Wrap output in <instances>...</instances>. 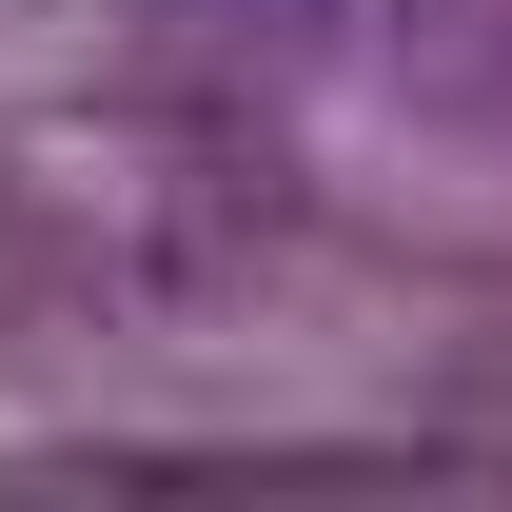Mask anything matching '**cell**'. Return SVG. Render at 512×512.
<instances>
[{"label": "cell", "instance_id": "1", "mask_svg": "<svg viewBox=\"0 0 512 512\" xmlns=\"http://www.w3.org/2000/svg\"><path fill=\"white\" fill-rule=\"evenodd\" d=\"M256 20H394V0H256Z\"/></svg>", "mask_w": 512, "mask_h": 512}]
</instances>
